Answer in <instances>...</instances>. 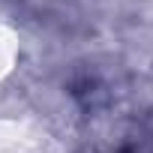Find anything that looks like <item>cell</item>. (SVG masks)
Instances as JSON below:
<instances>
[{"label":"cell","mask_w":153,"mask_h":153,"mask_svg":"<svg viewBox=\"0 0 153 153\" xmlns=\"http://www.w3.org/2000/svg\"><path fill=\"white\" fill-rule=\"evenodd\" d=\"M0 153H45V135L18 117H0Z\"/></svg>","instance_id":"1"},{"label":"cell","mask_w":153,"mask_h":153,"mask_svg":"<svg viewBox=\"0 0 153 153\" xmlns=\"http://www.w3.org/2000/svg\"><path fill=\"white\" fill-rule=\"evenodd\" d=\"M18 60H21V36L12 24L0 21V84L12 78V72L18 69Z\"/></svg>","instance_id":"2"}]
</instances>
